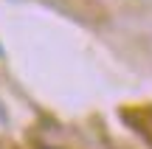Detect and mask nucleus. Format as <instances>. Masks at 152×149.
I'll return each mask as SVG.
<instances>
[{"label": "nucleus", "instance_id": "obj_1", "mask_svg": "<svg viewBox=\"0 0 152 149\" xmlns=\"http://www.w3.org/2000/svg\"><path fill=\"white\" fill-rule=\"evenodd\" d=\"M39 149H56V146H39Z\"/></svg>", "mask_w": 152, "mask_h": 149}]
</instances>
